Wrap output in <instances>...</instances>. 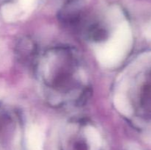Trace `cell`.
<instances>
[{
  "label": "cell",
  "instance_id": "cell-2",
  "mask_svg": "<svg viewBox=\"0 0 151 150\" xmlns=\"http://www.w3.org/2000/svg\"><path fill=\"white\" fill-rule=\"evenodd\" d=\"M44 135L38 127L32 126L26 134L27 150H43Z\"/></svg>",
  "mask_w": 151,
  "mask_h": 150
},
{
  "label": "cell",
  "instance_id": "cell-6",
  "mask_svg": "<svg viewBox=\"0 0 151 150\" xmlns=\"http://www.w3.org/2000/svg\"><path fill=\"white\" fill-rule=\"evenodd\" d=\"M36 0H19V4L24 10H29L32 8Z\"/></svg>",
  "mask_w": 151,
  "mask_h": 150
},
{
  "label": "cell",
  "instance_id": "cell-1",
  "mask_svg": "<svg viewBox=\"0 0 151 150\" xmlns=\"http://www.w3.org/2000/svg\"><path fill=\"white\" fill-rule=\"evenodd\" d=\"M131 42V35L128 25L121 24L112 38L97 50L98 60L107 67L116 66L122 60Z\"/></svg>",
  "mask_w": 151,
  "mask_h": 150
},
{
  "label": "cell",
  "instance_id": "cell-3",
  "mask_svg": "<svg viewBox=\"0 0 151 150\" xmlns=\"http://www.w3.org/2000/svg\"><path fill=\"white\" fill-rule=\"evenodd\" d=\"M114 105L118 111L125 116H129L131 114V110H132L131 104H129L128 99L123 95L116 94L114 99Z\"/></svg>",
  "mask_w": 151,
  "mask_h": 150
},
{
  "label": "cell",
  "instance_id": "cell-4",
  "mask_svg": "<svg viewBox=\"0 0 151 150\" xmlns=\"http://www.w3.org/2000/svg\"><path fill=\"white\" fill-rule=\"evenodd\" d=\"M85 132L87 140L91 146H92L93 147L100 146L101 144V137L95 128L92 126H88L86 129Z\"/></svg>",
  "mask_w": 151,
  "mask_h": 150
},
{
  "label": "cell",
  "instance_id": "cell-5",
  "mask_svg": "<svg viewBox=\"0 0 151 150\" xmlns=\"http://www.w3.org/2000/svg\"><path fill=\"white\" fill-rule=\"evenodd\" d=\"M16 13V8L15 6L12 4H9L4 7V15L8 19H12L15 16Z\"/></svg>",
  "mask_w": 151,
  "mask_h": 150
}]
</instances>
